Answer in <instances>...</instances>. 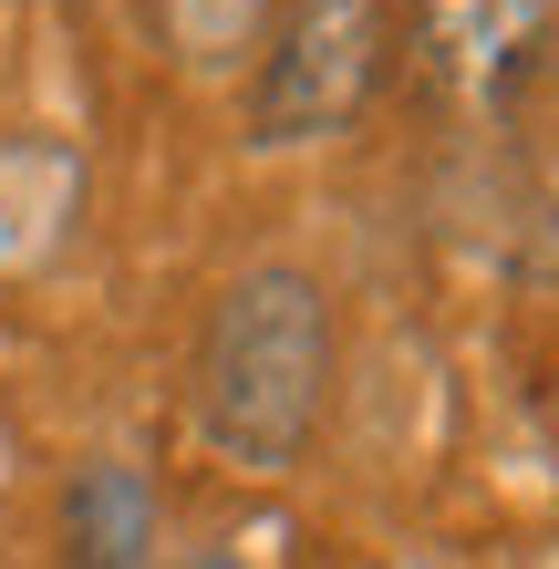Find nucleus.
<instances>
[{"instance_id":"obj_7","label":"nucleus","mask_w":559,"mask_h":569,"mask_svg":"<svg viewBox=\"0 0 559 569\" xmlns=\"http://www.w3.org/2000/svg\"><path fill=\"white\" fill-rule=\"evenodd\" d=\"M187 569H259V559H239V549H208V559H187Z\"/></svg>"},{"instance_id":"obj_5","label":"nucleus","mask_w":559,"mask_h":569,"mask_svg":"<svg viewBox=\"0 0 559 569\" xmlns=\"http://www.w3.org/2000/svg\"><path fill=\"white\" fill-rule=\"evenodd\" d=\"M146 11H156V42L187 73H239V62H259L280 0H146Z\"/></svg>"},{"instance_id":"obj_4","label":"nucleus","mask_w":559,"mask_h":569,"mask_svg":"<svg viewBox=\"0 0 559 569\" xmlns=\"http://www.w3.org/2000/svg\"><path fill=\"white\" fill-rule=\"evenodd\" d=\"M83 208V156L62 146H31L11 136L0 146V270H31V259L62 249V228Z\"/></svg>"},{"instance_id":"obj_2","label":"nucleus","mask_w":559,"mask_h":569,"mask_svg":"<svg viewBox=\"0 0 559 569\" xmlns=\"http://www.w3.org/2000/svg\"><path fill=\"white\" fill-rule=\"evenodd\" d=\"M393 62V11L383 0H290L280 31L259 42L249 73V146L290 156V146H332L363 124Z\"/></svg>"},{"instance_id":"obj_1","label":"nucleus","mask_w":559,"mask_h":569,"mask_svg":"<svg viewBox=\"0 0 559 569\" xmlns=\"http://www.w3.org/2000/svg\"><path fill=\"white\" fill-rule=\"evenodd\" d=\"M321 415H332V290L290 259H259L197 331V425L218 456L280 477L311 456Z\"/></svg>"},{"instance_id":"obj_6","label":"nucleus","mask_w":559,"mask_h":569,"mask_svg":"<svg viewBox=\"0 0 559 569\" xmlns=\"http://www.w3.org/2000/svg\"><path fill=\"white\" fill-rule=\"evenodd\" d=\"M549 0H425V42L446 73H498V62L539 31Z\"/></svg>"},{"instance_id":"obj_3","label":"nucleus","mask_w":559,"mask_h":569,"mask_svg":"<svg viewBox=\"0 0 559 569\" xmlns=\"http://www.w3.org/2000/svg\"><path fill=\"white\" fill-rule=\"evenodd\" d=\"M62 569H156V487L124 456H93L62 487Z\"/></svg>"}]
</instances>
